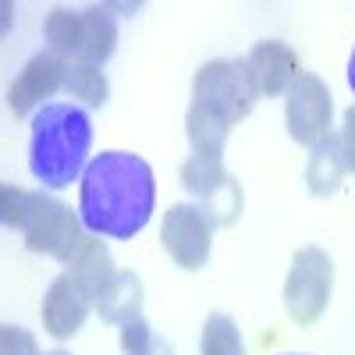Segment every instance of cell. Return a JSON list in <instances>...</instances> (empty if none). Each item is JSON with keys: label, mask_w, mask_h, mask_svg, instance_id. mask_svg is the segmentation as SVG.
<instances>
[{"label": "cell", "mask_w": 355, "mask_h": 355, "mask_svg": "<svg viewBox=\"0 0 355 355\" xmlns=\"http://www.w3.org/2000/svg\"><path fill=\"white\" fill-rule=\"evenodd\" d=\"M153 206L157 178L142 157L107 150L89 160L78 192V217L85 231L128 242L150 224Z\"/></svg>", "instance_id": "6da1fadb"}, {"label": "cell", "mask_w": 355, "mask_h": 355, "mask_svg": "<svg viewBox=\"0 0 355 355\" xmlns=\"http://www.w3.org/2000/svg\"><path fill=\"white\" fill-rule=\"evenodd\" d=\"M93 121L75 103H46L33 117L28 135V171L46 189H64L85 174Z\"/></svg>", "instance_id": "7a4b0ae2"}, {"label": "cell", "mask_w": 355, "mask_h": 355, "mask_svg": "<svg viewBox=\"0 0 355 355\" xmlns=\"http://www.w3.org/2000/svg\"><path fill=\"white\" fill-rule=\"evenodd\" d=\"M0 217L8 227L21 231L25 245L33 252L53 256L64 266L75 259L78 245L85 242V224L78 214H71V206L21 185L0 189Z\"/></svg>", "instance_id": "3957f363"}, {"label": "cell", "mask_w": 355, "mask_h": 355, "mask_svg": "<svg viewBox=\"0 0 355 355\" xmlns=\"http://www.w3.org/2000/svg\"><path fill=\"white\" fill-rule=\"evenodd\" d=\"M43 33L53 53L82 68H103L117 50V21L107 8H53L46 15Z\"/></svg>", "instance_id": "277c9868"}, {"label": "cell", "mask_w": 355, "mask_h": 355, "mask_svg": "<svg viewBox=\"0 0 355 355\" xmlns=\"http://www.w3.org/2000/svg\"><path fill=\"white\" fill-rule=\"evenodd\" d=\"M259 89L245 61H206L192 82V107L206 110L224 125H234L252 114Z\"/></svg>", "instance_id": "5b68a950"}, {"label": "cell", "mask_w": 355, "mask_h": 355, "mask_svg": "<svg viewBox=\"0 0 355 355\" xmlns=\"http://www.w3.org/2000/svg\"><path fill=\"white\" fill-rule=\"evenodd\" d=\"M182 178L185 192L196 196V206L199 214L210 220L214 227H231L239 224L242 210H245V196H242V185L220 160H206V157H189L178 171Z\"/></svg>", "instance_id": "8992f818"}, {"label": "cell", "mask_w": 355, "mask_h": 355, "mask_svg": "<svg viewBox=\"0 0 355 355\" xmlns=\"http://www.w3.org/2000/svg\"><path fill=\"white\" fill-rule=\"evenodd\" d=\"M331 288H334V259L320 245L299 249L291 256V270H288V281H284L288 316L299 323V327L316 323L331 302Z\"/></svg>", "instance_id": "52a82bcc"}, {"label": "cell", "mask_w": 355, "mask_h": 355, "mask_svg": "<svg viewBox=\"0 0 355 355\" xmlns=\"http://www.w3.org/2000/svg\"><path fill=\"white\" fill-rule=\"evenodd\" d=\"M331 89L320 75L302 71L295 78V85L288 89V103H284V117H288V135L299 146H313L320 139L331 135Z\"/></svg>", "instance_id": "ba28073f"}, {"label": "cell", "mask_w": 355, "mask_h": 355, "mask_svg": "<svg viewBox=\"0 0 355 355\" xmlns=\"http://www.w3.org/2000/svg\"><path fill=\"white\" fill-rule=\"evenodd\" d=\"M160 242L182 270H202L206 259H210V245H214V224L199 214V206L178 202L164 214Z\"/></svg>", "instance_id": "9c48e42d"}, {"label": "cell", "mask_w": 355, "mask_h": 355, "mask_svg": "<svg viewBox=\"0 0 355 355\" xmlns=\"http://www.w3.org/2000/svg\"><path fill=\"white\" fill-rule=\"evenodd\" d=\"M68 71H71V64L53 50H40L36 57H28L25 68L18 71V78L8 89V103H11L15 117H25L36 107H46L43 100H50L57 89L68 85Z\"/></svg>", "instance_id": "30bf717a"}, {"label": "cell", "mask_w": 355, "mask_h": 355, "mask_svg": "<svg viewBox=\"0 0 355 355\" xmlns=\"http://www.w3.org/2000/svg\"><path fill=\"white\" fill-rule=\"evenodd\" d=\"M93 306H96L93 295H89V291L64 270L61 277L50 281V288H46V295H43V327H46V334L57 338V341L75 338Z\"/></svg>", "instance_id": "8fae6325"}, {"label": "cell", "mask_w": 355, "mask_h": 355, "mask_svg": "<svg viewBox=\"0 0 355 355\" xmlns=\"http://www.w3.org/2000/svg\"><path fill=\"white\" fill-rule=\"evenodd\" d=\"M249 64V75L259 89V96H281L288 93V89L295 85V78L302 75L299 68V53H295L288 43L281 40H263L249 50L245 57Z\"/></svg>", "instance_id": "7c38bea8"}, {"label": "cell", "mask_w": 355, "mask_h": 355, "mask_svg": "<svg viewBox=\"0 0 355 355\" xmlns=\"http://www.w3.org/2000/svg\"><path fill=\"white\" fill-rule=\"evenodd\" d=\"M139 309H142V281L132 270H117L96 295V313L107 323H117V327L135 320Z\"/></svg>", "instance_id": "4fadbf2b"}, {"label": "cell", "mask_w": 355, "mask_h": 355, "mask_svg": "<svg viewBox=\"0 0 355 355\" xmlns=\"http://www.w3.org/2000/svg\"><path fill=\"white\" fill-rule=\"evenodd\" d=\"M68 274L93 295V302H96V295H100V288L117 274V266H114V256H110V249L100 242V234H85V242L78 245V252H75V259L68 263Z\"/></svg>", "instance_id": "5bb4252c"}, {"label": "cell", "mask_w": 355, "mask_h": 355, "mask_svg": "<svg viewBox=\"0 0 355 355\" xmlns=\"http://www.w3.org/2000/svg\"><path fill=\"white\" fill-rule=\"evenodd\" d=\"M345 153H341V139L327 135L313 146L309 153V167H306V185L313 196H334L341 189V178H345Z\"/></svg>", "instance_id": "9a60e30c"}, {"label": "cell", "mask_w": 355, "mask_h": 355, "mask_svg": "<svg viewBox=\"0 0 355 355\" xmlns=\"http://www.w3.org/2000/svg\"><path fill=\"white\" fill-rule=\"evenodd\" d=\"M185 132H189V142H192V153H196V157L220 160V157H224V146H227V132H231V125L217 121V117H210L206 110L189 107Z\"/></svg>", "instance_id": "2e32d148"}, {"label": "cell", "mask_w": 355, "mask_h": 355, "mask_svg": "<svg viewBox=\"0 0 355 355\" xmlns=\"http://www.w3.org/2000/svg\"><path fill=\"white\" fill-rule=\"evenodd\" d=\"M202 355H245L242 345V331L239 323L224 313H210L202 323V341H199Z\"/></svg>", "instance_id": "e0dca14e"}, {"label": "cell", "mask_w": 355, "mask_h": 355, "mask_svg": "<svg viewBox=\"0 0 355 355\" xmlns=\"http://www.w3.org/2000/svg\"><path fill=\"white\" fill-rule=\"evenodd\" d=\"M68 93L75 100H82L85 107H103L107 96H110V82L100 68H82V64H71L68 71Z\"/></svg>", "instance_id": "ac0fdd59"}, {"label": "cell", "mask_w": 355, "mask_h": 355, "mask_svg": "<svg viewBox=\"0 0 355 355\" xmlns=\"http://www.w3.org/2000/svg\"><path fill=\"white\" fill-rule=\"evenodd\" d=\"M153 341H157V334H153V327L142 316L121 323V352L125 355H150Z\"/></svg>", "instance_id": "d6986e66"}, {"label": "cell", "mask_w": 355, "mask_h": 355, "mask_svg": "<svg viewBox=\"0 0 355 355\" xmlns=\"http://www.w3.org/2000/svg\"><path fill=\"white\" fill-rule=\"evenodd\" d=\"M0 355H40V345L25 327L4 323V327H0Z\"/></svg>", "instance_id": "ffe728a7"}, {"label": "cell", "mask_w": 355, "mask_h": 355, "mask_svg": "<svg viewBox=\"0 0 355 355\" xmlns=\"http://www.w3.org/2000/svg\"><path fill=\"white\" fill-rule=\"evenodd\" d=\"M341 153H345V167L355 174V107L345 110V128H341Z\"/></svg>", "instance_id": "44dd1931"}, {"label": "cell", "mask_w": 355, "mask_h": 355, "mask_svg": "<svg viewBox=\"0 0 355 355\" xmlns=\"http://www.w3.org/2000/svg\"><path fill=\"white\" fill-rule=\"evenodd\" d=\"M150 355H174V348H171V345H167V341H164V338L157 334V341H153V348H150Z\"/></svg>", "instance_id": "7402d4cb"}, {"label": "cell", "mask_w": 355, "mask_h": 355, "mask_svg": "<svg viewBox=\"0 0 355 355\" xmlns=\"http://www.w3.org/2000/svg\"><path fill=\"white\" fill-rule=\"evenodd\" d=\"M348 85H352V93H355V50H352V61H348Z\"/></svg>", "instance_id": "603a6c76"}, {"label": "cell", "mask_w": 355, "mask_h": 355, "mask_svg": "<svg viewBox=\"0 0 355 355\" xmlns=\"http://www.w3.org/2000/svg\"><path fill=\"white\" fill-rule=\"evenodd\" d=\"M46 355H68V352H64V348H57V352H46Z\"/></svg>", "instance_id": "cb8c5ba5"}, {"label": "cell", "mask_w": 355, "mask_h": 355, "mask_svg": "<svg viewBox=\"0 0 355 355\" xmlns=\"http://www.w3.org/2000/svg\"><path fill=\"white\" fill-rule=\"evenodd\" d=\"M284 355H299V352H284Z\"/></svg>", "instance_id": "d4e9b609"}]
</instances>
